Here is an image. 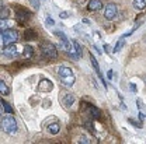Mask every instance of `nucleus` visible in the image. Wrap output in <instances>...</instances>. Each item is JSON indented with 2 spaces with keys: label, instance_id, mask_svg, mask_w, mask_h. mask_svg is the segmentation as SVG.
<instances>
[{
  "label": "nucleus",
  "instance_id": "1",
  "mask_svg": "<svg viewBox=\"0 0 146 144\" xmlns=\"http://www.w3.org/2000/svg\"><path fill=\"white\" fill-rule=\"evenodd\" d=\"M58 76H59V78H60V81H62V84L65 87L70 88L76 83V77L73 74V70L70 67H68V66H60L58 69Z\"/></svg>",
  "mask_w": 146,
  "mask_h": 144
},
{
  "label": "nucleus",
  "instance_id": "2",
  "mask_svg": "<svg viewBox=\"0 0 146 144\" xmlns=\"http://www.w3.org/2000/svg\"><path fill=\"white\" fill-rule=\"evenodd\" d=\"M1 127H3V130L7 134H16L17 133V129H18L17 120L13 116V113H6L1 118Z\"/></svg>",
  "mask_w": 146,
  "mask_h": 144
},
{
  "label": "nucleus",
  "instance_id": "3",
  "mask_svg": "<svg viewBox=\"0 0 146 144\" xmlns=\"http://www.w3.org/2000/svg\"><path fill=\"white\" fill-rule=\"evenodd\" d=\"M39 51L44 59L46 60H55L58 57V51H56V46L51 42H41L39 43Z\"/></svg>",
  "mask_w": 146,
  "mask_h": 144
},
{
  "label": "nucleus",
  "instance_id": "4",
  "mask_svg": "<svg viewBox=\"0 0 146 144\" xmlns=\"http://www.w3.org/2000/svg\"><path fill=\"white\" fill-rule=\"evenodd\" d=\"M18 32L13 28H9V30H4L1 31V42L3 45H11V43H16L18 41Z\"/></svg>",
  "mask_w": 146,
  "mask_h": 144
},
{
  "label": "nucleus",
  "instance_id": "5",
  "mask_svg": "<svg viewBox=\"0 0 146 144\" xmlns=\"http://www.w3.org/2000/svg\"><path fill=\"white\" fill-rule=\"evenodd\" d=\"M3 56L7 57V59H16L18 57V48L16 46V43H11V45H4V49H3Z\"/></svg>",
  "mask_w": 146,
  "mask_h": 144
},
{
  "label": "nucleus",
  "instance_id": "6",
  "mask_svg": "<svg viewBox=\"0 0 146 144\" xmlns=\"http://www.w3.org/2000/svg\"><path fill=\"white\" fill-rule=\"evenodd\" d=\"M16 17H17V22L20 25H24L30 18H31V14L30 11L21 9V7H16Z\"/></svg>",
  "mask_w": 146,
  "mask_h": 144
},
{
  "label": "nucleus",
  "instance_id": "7",
  "mask_svg": "<svg viewBox=\"0 0 146 144\" xmlns=\"http://www.w3.org/2000/svg\"><path fill=\"white\" fill-rule=\"evenodd\" d=\"M117 16V4L115 3H108L104 7V17L106 20H114Z\"/></svg>",
  "mask_w": 146,
  "mask_h": 144
},
{
  "label": "nucleus",
  "instance_id": "8",
  "mask_svg": "<svg viewBox=\"0 0 146 144\" xmlns=\"http://www.w3.org/2000/svg\"><path fill=\"white\" fill-rule=\"evenodd\" d=\"M62 97H60V102L63 104V107H66V108H70L73 104H74V95L73 94H69V92H65V94H60Z\"/></svg>",
  "mask_w": 146,
  "mask_h": 144
},
{
  "label": "nucleus",
  "instance_id": "9",
  "mask_svg": "<svg viewBox=\"0 0 146 144\" xmlns=\"http://www.w3.org/2000/svg\"><path fill=\"white\" fill-rule=\"evenodd\" d=\"M38 90L41 91V92H49V91L54 90V84L48 78H44V80H41V83L38 85Z\"/></svg>",
  "mask_w": 146,
  "mask_h": 144
},
{
  "label": "nucleus",
  "instance_id": "10",
  "mask_svg": "<svg viewBox=\"0 0 146 144\" xmlns=\"http://www.w3.org/2000/svg\"><path fill=\"white\" fill-rule=\"evenodd\" d=\"M86 109H87V116H90V118H93V119H100L101 113H100V110L96 108L94 105L86 104Z\"/></svg>",
  "mask_w": 146,
  "mask_h": 144
},
{
  "label": "nucleus",
  "instance_id": "11",
  "mask_svg": "<svg viewBox=\"0 0 146 144\" xmlns=\"http://www.w3.org/2000/svg\"><path fill=\"white\" fill-rule=\"evenodd\" d=\"M87 9L90 11H98L103 9V3H101V0H90L87 4Z\"/></svg>",
  "mask_w": 146,
  "mask_h": 144
},
{
  "label": "nucleus",
  "instance_id": "12",
  "mask_svg": "<svg viewBox=\"0 0 146 144\" xmlns=\"http://www.w3.org/2000/svg\"><path fill=\"white\" fill-rule=\"evenodd\" d=\"M35 39H38L36 32L33 28H27L25 32H24V41H35Z\"/></svg>",
  "mask_w": 146,
  "mask_h": 144
},
{
  "label": "nucleus",
  "instance_id": "13",
  "mask_svg": "<svg viewBox=\"0 0 146 144\" xmlns=\"http://www.w3.org/2000/svg\"><path fill=\"white\" fill-rule=\"evenodd\" d=\"M59 132H60V125H59L58 122H55V123H51V125L48 126V133H49V134H52V136L58 134Z\"/></svg>",
  "mask_w": 146,
  "mask_h": 144
},
{
  "label": "nucleus",
  "instance_id": "14",
  "mask_svg": "<svg viewBox=\"0 0 146 144\" xmlns=\"http://www.w3.org/2000/svg\"><path fill=\"white\" fill-rule=\"evenodd\" d=\"M33 56H34V48H33V46H24L23 57H24V59H31Z\"/></svg>",
  "mask_w": 146,
  "mask_h": 144
},
{
  "label": "nucleus",
  "instance_id": "15",
  "mask_svg": "<svg viewBox=\"0 0 146 144\" xmlns=\"http://www.w3.org/2000/svg\"><path fill=\"white\" fill-rule=\"evenodd\" d=\"M124 45H125V38H124V36H121V38H119V41L115 43V46H114L112 52H114V53H118V52L122 49V46H124Z\"/></svg>",
  "mask_w": 146,
  "mask_h": 144
},
{
  "label": "nucleus",
  "instance_id": "16",
  "mask_svg": "<svg viewBox=\"0 0 146 144\" xmlns=\"http://www.w3.org/2000/svg\"><path fill=\"white\" fill-rule=\"evenodd\" d=\"M133 6L138 10H143L146 7V0H133Z\"/></svg>",
  "mask_w": 146,
  "mask_h": 144
},
{
  "label": "nucleus",
  "instance_id": "17",
  "mask_svg": "<svg viewBox=\"0 0 146 144\" xmlns=\"http://www.w3.org/2000/svg\"><path fill=\"white\" fill-rule=\"evenodd\" d=\"M9 92H10L9 87H7L6 83L1 80V81H0V94H1V95H9Z\"/></svg>",
  "mask_w": 146,
  "mask_h": 144
},
{
  "label": "nucleus",
  "instance_id": "18",
  "mask_svg": "<svg viewBox=\"0 0 146 144\" xmlns=\"http://www.w3.org/2000/svg\"><path fill=\"white\" fill-rule=\"evenodd\" d=\"M0 17H1V20H7V17H9V9H7L4 4H1V13H0Z\"/></svg>",
  "mask_w": 146,
  "mask_h": 144
},
{
  "label": "nucleus",
  "instance_id": "19",
  "mask_svg": "<svg viewBox=\"0 0 146 144\" xmlns=\"http://www.w3.org/2000/svg\"><path fill=\"white\" fill-rule=\"evenodd\" d=\"M1 105H3V110H4L6 113H13V108H11L4 99H1Z\"/></svg>",
  "mask_w": 146,
  "mask_h": 144
},
{
  "label": "nucleus",
  "instance_id": "20",
  "mask_svg": "<svg viewBox=\"0 0 146 144\" xmlns=\"http://www.w3.org/2000/svg\"><path fill=\"white\" fill-rule=\"evenodd\" d=\"M72 42H73V46H74V49H76L77 55L82 57V56H83V49H82V46L79 45V42H77V41H72Z\"/></svg>",
  "mask_w": 146,
  "mask_h": 144
},
{
  "label": "nucleus",
  "instance_id": "21",
  "mask_svg": "<svg viewBox=\"0 0 146 144\" xmlns=\"http://www.w3.org/2000/svg\"><path fill=\"white\" fill-rule=\"evenodd\" d=\"M45 21H46V25H49V27H52V25H55L54 18L51 17V16H45Z\"/></svg>",
  "mask_w": 146,
  "mask_h": 144
},
{
  "label": "nucleus",
  "instance_id": "22",
  "mask_svg": "<svg viewBox=\"0 0 146 144\" xmlns=\"http://www.w3.org/2000/svg\"><path fill=\"white\" fill-rule=\"evenodd\" d=\"M54 34H55L56 36H59V38H60V41H65V39H68V36L65 35V34H63L62 31H55Z\"/></svg>",
  "mask_w": 146,
  "mask_h": 144
},
{
  "label": "nucleus",
  "instance_id": "23",
  "mask_svg": "<svg viewBox=\"0 0 146 144\" xmlns=\"http://www.w3.org/2000/svg\"><path fill=\"white\" fill-rule=\"evenodd\" d=\"M31 4H33L34 10H38V9H39V0H31Z\"/></svg>",
  "mask_w": 146,
  "mask_h": 144
},
{
  "label": "nucleus",
  "instance_id": "24",
  "mask_svg": "<svg viewBox=\"0 0 146 144\" xmlns=\"http://www.w3.org/2000/svg\"><path fill=\"white\" fill-rule=\"evenodd\" d=\"M128 122H129V123H132L133 126H136V127H142V122H141V123H138V122H135V120H132V119H128Z\"/></svg>",
  "mask_w": 146,
  "mask_h": 144
},
{
  "label": "nucleus",
  "instance_id": "25",
  "mask_svg": "<svg viewBox=\"0 0 146 144\" xmlns=\"http://www.w3.org/2000/svg\"><path fill=\"white\" fill-rule=\"evenodd\" d=\"M59 17L62 18V20H63V18H68L69 17V13H68V11H62V13L59 14Z\"/></svg>",
  "mask_w": 146,
  "mask_h": 144
},
{
  "label": "nucleus",
  "instance_id": "26",
  "mask_svg": "<svg viewBox=\"0 0 146 144\" xmlns=\"http://www.w3.org/2000/svg\"><path fill=\"white\" fill-rule=\"evenodd\" d=\"M76 143H86V144H89V143H90V140H89V139H84V137H82V139H80V140H77Z\"/></svg>",
  "mask_w": 146,
  "mask_h": 144
},
{
  "label": "nucleus",
  "instance_id": "27",
  "mask_svg": "<svg viewBox=\"0 0 146 144\" xmlns=\"http://www.w3.org/2000/svg\"><path fill=\"white\" fill-rule=\"evenodd\" d=\"M129 88H131L132 92H136V85H135L133 83H131V84H129Z\"/></svg>",
  "mask_w": 146,
  "mask_h": 144
},
{
  "label": "nucleus",
  "instance_id": "28",
  "mask_svg": "<svg viewBox=\"0 0 146 144\" xmlns=\"http://www.w3.org/2000/svg\"><path fill=\"white\" fill-rule=\"evenodd\" d=\"M139 120L143 123V120H145V113H142V112H139Z\"/></svg>",
  "mask_w": 146,
  "mask_h": 144
},
{
  "label": "nucleus",
  "instance_id": "29",
  "mask_svg": "<svg viewBox=\"0 0 146 144\" xmlns=\"http://www.w3.org/2000/svg\"><path fill=\"white\" fill-rule=\"evenodd\" d=\"M112 76H114V72H112V70H108V73H107V77H108V80H111V78H112Z\"/></svg>",
  "mask_w": 146,
  "mask_h": 144
},
{
  "label": "nucleus",
  "instance_id": "30",
  "mask_svg": "<svg viewBox=\"0 0 146 144\" xmlns=\"http://www.w3.org/2000/svg\"><path fill=\"white\" fill-rule=\"evenodd\" d=\"M104 51H106L107 53H108L110 51H111V49H110V46H108V45H107V43H104Z\"/></svg>",
  "mask_w": 146,
  "mask_h": 144
},
{
  "label": "nucleus",
  "instance_id": "31",
  "mask_svg": "<svg viewBox=\"0 0 146 144\" xmlns=\"http://www.w3.org/2000/svg\"><path fill=\"white\" fill-rule=\"evenodd\" d=\"M145 39H146V38H145Z\"/></svg>",
  "mask_w": 146,
  "mask_h": 144
}]
</instances>
